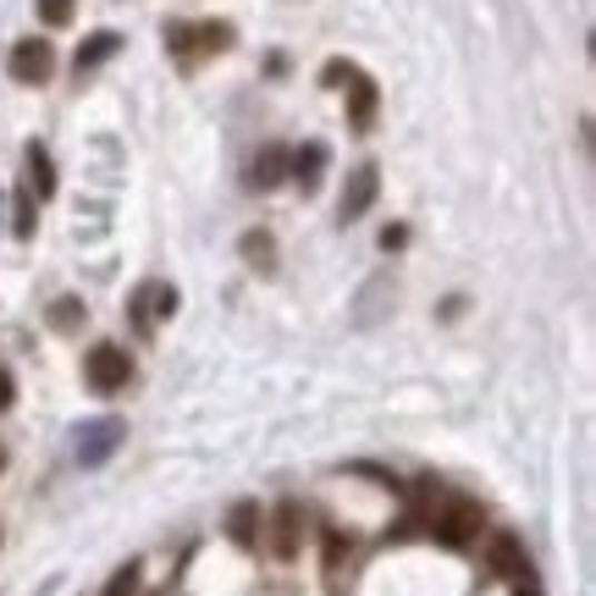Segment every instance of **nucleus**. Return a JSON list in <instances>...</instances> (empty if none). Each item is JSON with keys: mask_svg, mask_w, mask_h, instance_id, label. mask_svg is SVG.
<instances>
[{"mask_svg": "<svg viewBox=\"0 0 596 596\" xmlns=\"http://www.w3.org/2000/svg\"><path fill=\"white\" fill-rule=\"evenodd\" d=\"M166 44H171L177 56H199V50H227V44H232V28H227V22H177V28L166 33Z\"/></svg>", "mask_w": 596, "mask_h": 596, "instance_id": "nucleus-2", "label": "nucleus"}, {"mask_svg": "<svg viewBox=\"0 0 596 596\" xmlns=\"http://www.w3.org/2000/svg\"><path fill=\"white\" fill-rule=\"evenodd\" d=\"M486 564H491V575H503V580H530L525 547H519V536H508V530H497V536H491V547H486Z\"/></svg>", "mask_w": 596, "mask_h": 596, "instance_id": "nucleus-6", "label": "nucleus"}, {"mask_svg": "<svg viewBox=\"0 0 596 596\" xmlns=\"http://www.w3.org/2000/svg\"><path fill=\"white\" fill-rule=\"evenodd\" d=\"M11 404H17V387H11V370L0 365V415H6Z\"/></svg>", "mask_w": 596, "mask_h": 596, "instance_id": "nucleus-20", "label": "nucleus"}, {"mask_svg": "<svg viewBox=\"0 0 596 596\" xmlns=\"http://www.w3.org/2000/svg\"><path fill=\"white\" fill-rule=\"evenodd\" d=\"M0 469H6V447H0Z\"/></svg>", "mask_w": 596, "mask_h": 596, "instance_id": "nucleus-23", "label": "nucleus"}, {"mask_svg": "<svg viewBox=\"0 0 596 596\" xmlns=\"http://www.w3.org/2000/svg\"><path fill=\"white\" fill-rule=\"evenodd\" d=\"M244 255H249V266H266V271L277 266V255H271V238H266V232H249V238H244Z\"/></svg>", "mask_w": 596, "mask_h": 596, "instance_id": "nucleus-15", "label": "nucleus"}, {"mask_svg": "<svg viewBox=\"0 0 596 596\" xmlns=\"http://www.w3.org/2000/svg\"><path fill=\"white\" fill-rule=\"evenodd\" d=\"M480 525H486V514L475 508V503H458V508H447V514H437V542L443 547H469L475 536H480Z\"/></svg>", "mask_w": 596, "mask_h": 596, "instance_id": "nucleus-5", "label": "nucleus"}, {"mask_svg": "<svg viewBox=\"0 0 596 596\" xmlns=\"http://www.w3.org/2000/svg\"><path fill=\"white\" fill-rule=\"evenodd\" d=\"M404 244H409V227H387L381 232V249H404Z\"/></svg>", "mask_w": 596, "mask_h": 596, "instance_id": "nucleus-21", "label": "nucleus"}, {"mask_svg": "<svg viewBox=\"0 0 596 596\" xmlns=\"http://www.w3.org/2000/svg\"><path fill=\"white\" fill-rule=\"evenodd\" d=\"M227 536H232L238 547H255V542H260V508H255V503H238L232 519H227Z\"/></svg>", "mask_w": 596, "mask_h": 596, "instance_id": "nucleus-11", "label": "nucleus"}, {"mask_svg": "<svg viewBox=\"0 0 596 596\" xmlns=\"http://www.w3.org/2000/svg\"><path fill=\"white\" fill-rule=\"evenodd\" d=\"M117 50H122V39H117V33H95V39H83V44H78V72H89V67L111 61Z\"/></svg>", "mask_w": 596, "mask_h": 596, "instance_id": "nucleus-12", "label": "nucleus"}, {"mask_svg": "<svg viewBox=\"0 0 596 596\" xmlns=\"http://www.w3.org/2000/svg\"><path fill=\"white\" fill-rule=\"evenodd\" d=\"M28 171H33V188H39V199H50L56 193V171H50V155L33 145L28 149Z\"/></svg>", "mask_w": 596, "mask_h": 596, "instance_id": "nucleus-14", "label": "nucleus"}, {"mask_svg": "<svg viewBox=\"0 0 596 596\" xmlns=\"http://www.w3.org/2000/svg\"><path fill=\"white\" fill-rule=\"evenodd\" d=\"M514 596H542V592H536V586H530V580H519V592H514Z\"/></svg>", "mask_w": 596, "mask_h": 596, "instance_id": "nucleus-22", "label": "nucleus"}, {"mask_svg": "<svg viewBox=\"0 0 596 596\" xmlns=\"http://www.w3.org/2000/svg\"><path fill=\"white\" fill-rule=\"evenodd\" d=\"M298 530H304V508L298 503H282L277 508V536H271V553L288 564V558H298Z\"/></svg>", "mask_w": 596, "mask_h": 596, "instance_id": "nucleus-8", "label": "nucleus"}, {"mask_svg": "<svg viewBox=\"0 0 596 596\" xmlns=\"http://www.w3.org/2000/svg\"><path fill=\"white\" fill-rule=\"evenodd\" d=\"M348 89H354V100H348V117H354V128L365 133V128L376 122V83H370V78L354 67V72H348Z\"/></svg>", "mask_w": 596, "mask_h": 596, "instance_id": "nucleus-9", "label": "nucleus"}, {"mask_svg": "<svg viewBox=\"0 0 596 596\" xmlns=\"http://www.w3.org/2000/svg\"><path fill=\"white\" fill-rule=\"evenodd\" d=\"M326 160H331V149L326 145H304L288 155V171H294V182L304 193H315L320 188V177H326Z\"/></svg>", "mask_w": 596, "mask_h": 596, "instance_id": "nucleus-7", "label": "nucleus"}, {"mask_svg": "<svg viewBox=\"0 0 596 596\" xmlns=\"http://www.w3.org/2000/svg\"><path fill=\"white\" fill-rule=\"evenodd\" d=\"M72 11H78V0H39L44 28H67V22H72Z\"/></svg>", "mask_w": 596, "mask_h": 596, "instance_id": "nucleus-16", "label": "nucleus"}, {"mask_svg": "<svg viewBox=\"0 0 596 596\" xmlns=\"http://www.w3.org/2000/svg\"><path fill=\"white\" fill-rule=\"evenodd\" d=\"M133 381V359H128V348H117V342H95L89 348V387L95 393H122Z\"/></svg>", "mask_w": 596, "mask_h": 596, "instance_id": "nucleus-1", "label": "nucleus"}, {"mask_svg": "<svg viewBox=\"0 0 596 596\" xmlns=\"http://www.w3.org/2000/svg\"><path fill=\"white\" fill-rule=\"evenodd\" d=\"M11 227H17V238H33V193L28 188L17 193V221Z\"/></svg>", "mask_w": 596, "mask_h": 596, "instance_id": "nucleus-18", "label": "nucleus"}, {"mask_svg": "<svg viewBox=\"0 0 596 596\" xmlns=\"http://www.w3.org/2000/svg\"><path fill=\"white\" fill-rule=\"evenodd\" d=\"M376 193H381V171H376V160H359V166H354V177H348V188H342L337 221H359V216L376 205Z\"/></svg>", "mask_w": 596, "mask_h": 596, "instance_id": "nucleus-3", "label": "nucleus"}, {"mask_svg": "<svg viewBox=\"0 0 596 596\" xmlns=\"http://www.w3.org/2000/svg\"><path fill=\"white\" fill-rule=\"evenodd\" d=\"M139 592V564H122L117 575H111V586H106V596H133Z\"/></svg>", "mask_w": 596, "mask_h": 596, "instance_id": "nucleus-17", "label": "nucleus"}, {"mask_svg": "<svg viewBox=\"0 0 596 596\" xmlns=\"http://www.w3.org/2000/svg\"><path fill=\"white\" fill-rule=\"evenodd\" d=\"M56 72V50L44 39H17L11 44V78L17 83H44Z\"/></svg>", "mask_w": 596, "mask_h": 596, "instance_id": "nucleus-4", "label": "nucleus"}, {"mask_svg": "<svg viewBox=\"0 0 596 596\" xmlns=\"http://www.w3.org/2000/svg\"><path fill=\"white\" fill-rule=\"evenodd\" d=\"M117 437H122V426H117V420H100V426H95V437H89V443H78V458H83V464H100V458L117 447Z\"/></svg>", "mask_w": 596, "mask_h": 596, "instance_id": "nucleus-13", "label": "nucleus"}, {"mask_svg": "<svg viewBox=\"0 0 596 596\" xmlns=\"http://www.w3.org/2000/svg\"><path fill=\"white\" fill-rule=\"evenodd\" d=\"M282 177H288V149L266 145L260 155H255V166H249V182H255V188H277Z\"/></svg>", "mask_w": 596, "mask_h": 596, "instance_id": "nucleus-10", "label": "nucleus"}, {"mask_svg": "<svg viewBox=\"0 0 596 596\" xmlns=\"http://www.w3.org/2000/svg\"><path fill=\"white\" fill-rule=\"evenodd\" d=\"M50 320H56V326H78V320H83V304H78V298H67V304H56V309H50Z\"/></svg>", "mask_w": 596, "mask_h": 596, "instance_id": "nucleus-19", "label": "nucleus"}]
</instances>
